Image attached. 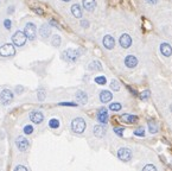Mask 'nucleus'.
<instances>
[{
    "label": "nucleus",
    "mask_w": 172,
    "mask_h": 171,
    "mask_svg": "<svg viewBox=\"0 0 172 171\" xmlns=\"http://www.w3.org/2000/svg\"><path fill=\"white\" fill-rule=\"evenodd\" d=\"M16 145H17V148L22 151V152H24V151H26L27 148H29L30 146V142L25 138V137H18L17 140H16Z\"/></svg>",
    "instance_id": "obj_8"
},
{
    "label": "nucleus",
    "mask_w": 172,
    "mask_h": 171,
    "mask_svg": "<svg viewBox=\"0 0 172 171\" xmlns=\"http://www.w3.org/2000/svg\"><path fill=\"white\" fill-rule=\"evenodd\" d=\"M13 10H14V7H13V6H10V8H8V13H13Z\"/></svg>",
    "instance_id": "obj_43"
},
{
    "label": "nucleus",
    "mask_w": 172,
    "mask_h": 171,
    "mask_svg": "<svg viewBox=\"0 0 172 171\" xmlns=\"http://www.w3.org/2000/svg\"><path fill=\"white\" fill-rule=\"evenodd\" d=\"M103 45H105V48L108 49V50H112L113 48H114L115 41H114V38H113L112 36L109 35L105 36V38H103Z\"/></svg>",
    "instance_id": "obj_15"
},
{
    "label": "nucleus",
    "mask_w": 172,
    "mask_h": 171,
    "mask_svg": "<svg viewBox=\"0 0 172 171\" xmlns=\"http://www.w3.org/2000/svg\"><path fill=\"white\" fill-rule=\"evenodd\" d=\"M125 64L128 68H135L136 64H138V58L135 56H133V55H128L125 58Z\"/></svg>",
    "instance_id": "obj_13"
},
{
    "label": "nucleus",
    "mask_w": 172,
    "mask_h": 171,
    "mask_svg": "<svg viewBox=\"0 0 172 171\" xmlns=\"http://www.w3.org/2000/svg\"><path fill=\"white\" fill-rule=\"evenodd\" d=\"M11 25H12V23H11V20H10V19H5V20H4V26H5L6 30L11 29Z\"/></svg>",
    "instance_id": "obj_31"
},
{
    "label": "nucleus",
    "mask_w": 172,
    "mask_h": 171,
    "mask_svg": "<svg viewBox=\"0 0 172 171\" xmlns=\"http://www.w3.org/2000/svg\"><path fill=\"white\" fill-rule=\"evenodd\" d=\"M33 11H35V12H37V13H38V14H43V13H44V12L42 11L41 8H38V7H37V8H33Z\"/></svg>",
    "instance_id": "obj_41"
},
{
    "label": "nucleus",
    "mask_w": 172,
    "mask_h": 171,
    "mask_svg": "<svg viewBox=\"0 0 172 171\" xmlns=\"http://www.w3.org/2000/svg\"><path fill=\"white\" fill-rule=\"evenodd\" d=\"M61 106H72V107H76L77 105L76 103H74V102H62V103H59Z\"/></svg>",
    "instance_id": "obj_37"
},
{
    "label": "nucleus",
    "mask_w": 172,
    "mask_h": 171,
    "mask_svg": "<svg viewBox=\"0 0 172 171\" xmlns=\"http://www.w3.org/2000/svg\"><path fill=\"white\" fill-rule=\"evenodd\" d=\"M33 132V127L31 126V125H26L25 127H24V133L25 134H31Z\"/></svg>",
    "instance_id": "obj_29"
},
{
    "label": "nucleus",
    "mask_w": 172,
    "mask_h": 171,
    "mask_svg": "<svg viewBox=\"0 0 172 171\" xmlns=\"http://www.w3.org/2000/svg\"><path fill=\"white\" fill-rule=\"evenodd\" d=\"M49 126H50V128H58L59 127L58 119H51V120L49 121Z\"/></svg>",
    "instance_id": "obj_26"
},
{
    "label": "nucleus",
    "mask_w": 172,
    "mask_h": 171,
    "mask_svg": "<svg viewBox=\"0 0 172 171\" xmlns=\"http://www.w3.org/2000/svg\"><path fill=\"white\" fill-rule=\"evenodd\" d=\"M89 70H94V71H100L102 70V65L99 61H93L90 64H89Z\"/></svg>",
    "instance_id": "obj_22"
},
{
    "label": "nucleus",
    "mask_w": 172,
    "mask_h": 171,
    "mask_svg": "<svg viewBox=\"0 0 172 171\" xmlns=\"http://www.w3.org/2000/svg\"><path fill=\"white\" fill-rule=\"evenodd\" d=\"M134 134H135V136H139V137H144V134H145V130H144V127H139V128H136V130L134 131Z\"/></svg>",
    "instance_id": "obj_30"
},
{
    "label": "nucleus",
    "mask_w": 172,
    "mask_h": 171,
    "mask_svg": "<svg viewBox=\"0 0 172 171\" xmlns=\"http://www.w3.org/2000/svg\"><path fill=\"white\" fill-rule=\"evenodd\" d=\"M76 100L78 103H81V105H86L87 103V101H88V95L86 92H83V90H78L76 93Z\"/></svg>",
    "instance_id": "obj_14"
},
{
    "label": "nucleus",
    "mask_w": 172,
    "mask_h": 171,
    "mask_svg": "<svg viewBox=\"0 0 172 171\" xmlns=\"http://www.w3.org/2000/svg\"><path fill=\"white\" fill-rule=\"evenodd\" d=\"M121 103H119V102H113V103H111L109 105V109L111 111H113V112H118V111H120L121 109Z\"/></svg>",
    "instance_id": "obj_24"
},
{
    "label": "nucleus",
    "mask_w": 172,
    "mask_h": 171,
    "mask_svg": "<svg viewBox=\"0 0 172 171\" xmlns=\"http://www.w3.org/2000/svg\"><path fill=\"white\" fill-rule=\"evenodd\" d=\"M121 120L124 123H127V124H135L138 121V117L133 115V114H122L121 115Z\"/></svg>",
    "instance_id": "obj_17"
},
{
    "label": "nucleus",
    "mask_w": 172,
    "mask_h": 171,
    "mask_svg": "<svg viewBox=\"0 0 172 171\" xmlns=\"http://www.w3.org/2000/svg\"><path fill=\"white\" fill-rule=\"evenodd\" d=\"M51 44H52L55 48H58L61 45V37L58 35L53 36L52 39H51Z\"/></svg>",
    "instance_id": "obj_25"
},
{
    "label": "nucleus",
    "mask_w": 172,
    "mask_h": 171,
    "mask_svg": "<svg viewBox=\"0 0 172 171\" xmlns=\"http://www.w3.org/2000/svg\"><path fill=\"white\" fill-rule=\"evenodd\" d=\"M63 1H65V3H69V1H70V0H63Z\"/></svg>",
    "instance_id": "obj_44"
},
{
    "label": "nucleus",
    "mask_w": 172,
    "mask_h": 171,
    "mask_svg": "<svg viewBox=\"0 0 172 171\" xmlns=\"http://www.w3.org/2000/svg\"><path fill=\"white\" fill-rule=\"evenodd\" d=\"M114 132L118 134L119 137H122V132H124V128L122 127H115L114 128Z\"/></svg>",
    "instance_id": "obj_33"
},
{
    "label": "nucleus",
    "mask_w": 172,
    "mask_h": 171,
    "mask_svg": "<svg viewBox=\"0 0 172 171\" xmlns=\"http://www.w3.org/2000/svg\"><path fill=\"white\" fill-rule=\"evenodd\" d=\"M39 33L43 38H47L49 36L51 35V29H50V26L47 25V24H43L41 26V29H39Z\"/></svg>",
    "instance_id": "obj_19"
},
{
    "label": "nucleus",
    "mask_w": 172,
    "mask_h": 171,
    "mask_svg": "<svg viewBox=\"0 0 172 171\" xmlns=\"http://www.w3.org/2000/svg\"><path fill=\"white\" fill-rule=\"evenodd\" d=\"M23 90H24V87H23V86H17V87H16V93H17V94H20V93H23Z\"/></svg>",
    "instance_id": "obj_39"
},
{
    "label": "nucleus",
    "mask_w": 172,
    "mask_h": 171,
    "mask_svg": "<svg viewBox=\"0 0 172 171\" xmlns=\"http://www.w3.org/2000/svg\"><path fill=\"white\" fill-rule=\"evenodd\" d=\"M26 38H27V37L25 35V32L18 30L17 32H14L13 36H12V42H13V44H14L16 47H23L24 44L26 43Z\"/></svg>",
    "instance_id": "obj_3"
},
{
    "label": "nucleus",
    "mask_w": 172,
    "mask_h": 171,
    "mask_svg": "<svg viewBox=\"0 0 172 171\" xmlns=\"http://www.w3.org/2000/svg\"><path fill=\"white\" fill-rule=\"evenodd\" d=\"M97 120H99V123L100 124H106L107 120H108V112H107V109L105 107H102L99 109V112H97Z\"/></svg>",
    "instance_id": "obj_11"
},
{
    "label": "nucleus",
    "mask_w": 172,
    "mask_h": 171,
    "mask_svg": "<svg viewBox=\"0 0 172 171\" xmlns=\"http://www.w3.org/2000/svg\"><path fill=\"white\" fill-rule=\"evenodd\" d=\"M146 1H147V3H150V4H155L158 0H146Z\"/></svg>",
    "instance_id": "obj_42"
},
{
    "label": "nucleus",
    "mask_w": 172,
    "mask_h": 171,
    "mask_svg": "<svg viewBox=\"0 0 172 171\" xmlns=\"http://www.w3.org/2000/svg\"><path fill=\"white\" fill-rule=\"evenodd\" d=\"M50 25H52V26H55V28H57V29H61L59 24L57 23L56 20H53V19H51V20H50Z\"/></svg>",
    "instance_id": "obj_38"
},
{
    "label": "nucleus",
    "mask_w": 172,
    "mask_h": 171,
    "mask_svg": "<svg viewBox=\"0 0 172 171\" xmlns=\"http://www.w3.org/2000/svg\"><path fill=\"white\" fill-rule=\"evenodd\" d=\"M81 51L77 49H66L65 51L62 53V58L66 62H75L80 57Z\"/></svg>",
    "instance_id": "obj_1"
},
{
    "label": "nucleus",
    "mask_w": 172,
    "mask_h": 171,
    "mask_svg": "<svg viewBox=\"0 0 172 171\" xmlns=\"http://www.w3.org/2000/svg\"><path fill=\"white\" fill-rule=\"evenodd\" d=\"M25 35L27 37V39L33 41L36 38V25L33 23H27L25 26Z\"/></svg>",
    "instance_id": "obj_7"
},
{
    "label": "nucleus",
    "mask_w": 172,
    "mask_h": 171,
    "mask_svg": "<svg viewBox=\"0 0 172 171\" xmlns=\"http://www.w3.org/2000/svg\"><path fill=\"white\" fill-rule=\"evenodd\" d=\"M106 127L103 126V125L101 124V125H96L94 127V134L96 137H99V138H102V137L106 134Z\"/></svg>",
    "instance_id": "obj_18"
},
{
    "label": "nucleus",
    "mask_w": 172,
    "mask_h": 171,
    "mask_svg": "<svg viewBox=\"0 0 172 171\" xmlns=\"http://www.w3.org/2000/svg\"><path fill=\"white\" fill-rule=\"evenodd\" d=\"M160 53H163V56H165V57H170L172 55V47L169 43H161Z\"/></svg>",
    "instance_id": "obj_12"
},
{
    "label": "nucleus",
    "mask_w": 172,
    "mask_h": 171,
    "mask_svg": "<svg viewBox=\"0 0 172 171\" xmlns=\"http://www.w3.org/2000/svg\"><path fill=\"white\" fill-rule=\"evenodd\" d=\"M71 130L77 134H81L86 130V121L82 118H75L71 121Z\"/></svg>",
    "instance_id": "obj_2"
},
{
    "label": "nucleus",
    "mask_w": 172,
    "mask_h": 171,
    "mask_svg": "<svg viewBox=\"0 0 172 171\" xmlns=\"http://www.w3.org/2000/svg\"><path fill=\"white\" fill-rule=\"evenodd\" d=\"M81 25H82L84 29H87V28L89 26V23L87 22V20H82V22H81Z\"/></svg>",
    "instance_id": "obj_40"
},
{
    "label": "nucleus",
    "mask_w": 172,
    "mask_h": 171,
    "mask_svg": "<svg viewBox=\"0 0 172 171\" xmlns=\"http://www.w3.org/2000/svg\"><path fill=\"white\" fill-rule=\"evenodd\" d=\"M148 96H150V90H146V92H142L141 93L140 99L141 100H146V99H148Z\"/></svg>",
    "instance_id": "obj_32"
},
{
    "label": "nucleus",
    "mask_w": 172,
    "mask_h": 171,
    "mask_svg": "<svg viewBox=\"0 0 172 171\" xmlns=\"http://www.w3.org/2000/svg\"><path fill=\"white\" fill-rule=\"evenodd\" d=\"M120 45L125 49H128V48L132 45V38H130V35H127V33H124V35L120 37Z\"/></svg>",
    "instance_id": "obj_10"
},
{
    "label": "nucleus",
    "mask_w": 172,
    "mask_h": 171,
    "mask_svg": "<svg viewBox=\"0 0 172 171\" xmlns=\"http://www.w3.org/2000/svg\"><path fill=\"white\" fill-rule=\"evenodd\" d=\"M111 88L113 90H115V92H119L120 90V83L116 81V80H112V82H111Z\"/></svg>",
    "instance_id": "obj_27"
},
{
    "label": "nucleus",
    "mask_w": 172,
    "mask_h": 171,
    "mask_svg": "<svg viewBox=\"0 0 172 171\" xmlns=\"http://www.w3.org/2000/svg\"><path fill=\"white\" fill-rule=\"evenodd\" d=\"M148 131L151 132V133H157L158 132V125L155 121H152V120H150L148 121Z\"/></svg>",
    "instance_id": "obj_23"
},
{
    "label": "nucleus",
    "mask_w": 172,
    "mask_h": 171,
    "mask_svg": "<svg viewBox=\"0 0 172 171\" xmlns=\"http://www.w3.org/2000/svg\"><path fill=\"white\" fill-rule=\"evenodd\" d=\"M118 158L122 162H128L132 158V152H130V148H121L118 151Z\"/></svg>",
    "instance_id": "obj_6"
},
{
    "label": "nucleus",
    "mask_w": 172,
    "mask_h": 171,
    "mask_svg": "<svg viewBox=\"0 0 172 171\" xmlns=\"http://www.w3.org/2000/svg\"><path fill=\"white\" fill-rule=\"evenodd\" d=\"M0 55L2 57H12L16 55V48L13 47V44H4L0 48Z\"/></svg>",
    "instance_id": "obj_4"
},
{
    "label": "nucleus",
    "mask_w": 172,
    "mask_h": 171,
    "mask_svg": "<svg viewBox=\"0 0 172 171\" xmlns=\"http://www.w3.org/2000/svg\"><path fill=\"white\" fill-rule=\"evenodd\" d=\"M95 82L97 83V84H101V86H103V84H106L107 80L105 76H97L95 77Z\"/></svg>",
    "instance_id": "obj_28"
},
{
    "label": "nucleus",
    "mask_w": 172,
    "mask_h": 171,
    "mask_svg": "<svg viewBox=\"0 0 172 171\" xmlns=\"http://www.w3.org/2000/svg\"><path fill=\"white\" fill-rule=\"evenodd\" d=\"M71 13L74 14V17L81 18L82 17V10H81V6L78 4H74L71 6Z\"/></svg>",
    "instance_id": "obj_20"
},
{
    "label": "nucleus",
    "mask_w": 172,
    "mask_h": 171,
    "mask_svg": "<svg viewBox=\"0 0 172 171\" xmlns=\"http://www.w3.org/2000/svg\"><path fill=\"white\" fill-rule=\"evenodd\" d=\"M0 100H1V103L2 105H8L11 103L12 100H13V93L10 89H4L1 93H0Z\"/></svg>",
    "instance_id": "obj_5"
},
{
    "label": "nucleus",
    "mask_w": 172,
    "mask_h": 171,
    "mask_svg": "<svg viewBox=\"0 0 172 171\" xmlns=\"http://www.w3.org/2000/svg\"><path fill=\"white\" fill-rule=\"evenodd\" d=\"M14 171H27V168L24 165H17L14 168Z\"/></svg>",
    "instance_id": "obj_35"
},
{
    "label": "nucleus",
    "mask_w": 172,
    "mask_h": 171,
    "mask_svg": "<svg viewBox=\"0 0 172 171\" xmlns=\"http://www.w3.org/2000/svg\"><path fill=\"white\" fill-rule=\"evenodd\" d=\"M142 170L144 171H147V170H152V171H157V168L153 165H145L142 168Z\"/></svg>",
    "instance_id": "obj_34"
},
{
    "label": "nucleus",
    "mask_w": 172,
    "mask_h": 171,
    "mask_svg": "<svg viewBox=\"0 0 172 171\" xmlns=\"http://www.w3.org/2000/svg\"><path fill=\"white\" fill-rule=\"evenodd\" d=\"M44 119V115L41 111H32L30 113V120L33 123V124H41Z\"/></svg>",
    "instance_id": "obj_9"
},
{
    "label": "nucleus",
    "mask_w": 172,
    "mask_h": 171,
    "mask_svg": "<svg viewBox=\"0 0 172 171\" xmlns=\"http://www.w3.org/2000/svg\"><path fill=\"white\" fill-rule=\"evenodd\" d=\"M96 6V1L95 0H83V7L87 11H93Z\"/></svg>",
    "instance_id": "obj_21"
},
{
    "label": "nucleus",
    "mask_w": 172,
    "mask_h": 171,
    "mask_svg": "<svg viewBox=\"0 0 172 171\" xmlns=\"http://www.w3.org/2000/svg\"><path fill=\"white\" fill-rule=\"evenodd\" d=\"M112 98H113V95L109 90H102V92L100 93V100L102 103H107V102H109V101L112 100Z\"/></svg>",
    "instance_id": "obj_16"
},
{
    "label": "nucleus",
    "mask_w": 172,
    "mask_h": 171,
    "mask_svg": "<svg viewBox=\"0 0 172 171\" xmlns=\"http://www.w3.org/2000/svg\"><path fill=\"white\" fill-rule=\"evenodd\" d=\"M45 99V95H44V92H42V90H39L38 92V100L39 101H43Z\"/></svg>",
    "instance_id": "obj_36"
}]
</instances>
